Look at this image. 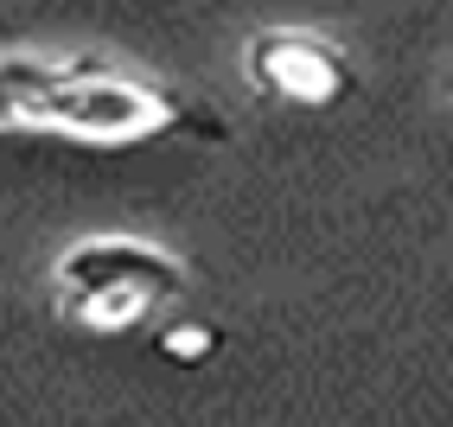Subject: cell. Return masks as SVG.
<instances>
[{"mask_svg":"<svg viewBox=\"0 0 453 427\" xmlns=\"http://www.w3.org/2000/svg\"><path fill=\"white\" fill-rule=\"evenodd\" d=\"M179 128H198L211 141H224V121L186 103L179 89L115 71L109 57H58V77L33 109V134H65L83 147H134V141H160Z\"/></svg>","mask_w":453,"mask_h":427,"instance_id":"1","label":"cell"},{"mask_svg":"<svg viewBox=\"0 0 453 427\" xmlns=\"http://www.w3.org/2000/svg\"><path fill=\"white\" fill-rule=\"evenodd\" d=\"M243 71L250 83L262 89L268 103H281V109H339L351 89H357V71H351V57L339 45H326L313 33H288V26H275V33H256L243 45Z\"/></svg>","mask_w":453,"mask_h":427,"instance_id":"2","label":"cell"},{"mask_svg":"<svg viewBox=\"0 0 453 427\" xmlns=\"http://www.w3.org/2000/svg\"><path fill=\"white\" fill-rule=\"evenodd\" d=\"M51 281L58 287L147 281V287H160L166 300H179V294H186V268H179V255L154 249V242H141V236H83V242H71V249L58 255Z\"/></svg>","mask_w":453,"mask_h":427,"instance_id":"3","label":"cell"},{"mask_svg":"<svg viewBox=\"0 0 453 427\" xmlns=\"http://www.w3.org/2000/svg\"><path fill=\"white\" fill-rule=\"evenodd\" d=\"M166 307L160 287L147 281H96V287H58V313H65L77 332L89 339H122V332H141Z\"/></svg>","mask_w":453,"mask_h":427,"instance_id":"4","label":"cell"},{"mask_svg":"<svg viewBox=\"0 0 453 427\" xmlns=\"http://www.w3.org/2000/svg\"><path fill=\"white\" fill-rule=\"evenodd\" d=\"M160 357L166 363H211L218 357V325H204V319H173L160 332Z\"/></svg>","mask_w":453,"mask_h":427,"instance_id":"5","label":"cell"}]
</instances>
